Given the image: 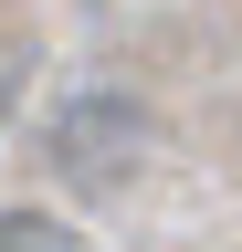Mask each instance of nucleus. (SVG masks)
Wrapping results in <instances>:
<instances>
[{"mask_svg": "<svg viewBox=\"0 0 242 252\" xmlns=\"http://www.w3.org/2000/svg\"><path fill=\"white\" fill-rule=\"evenodd\" d=\"M137 158H147V105L137 94H74L64 116H53V168H64L74 189H116V179H137Z\"/></svg>", "mask_w": 242, "mask_h": 252, "instance_id": "1", "label": "nucleus"}, {"mask_svg": "<svg viewBox=\"0 0 242 252\" xmlns=\"http://www.w3.org/2000/svg\"><path fill=\"white\" fill-rule=\"evenodd\" d=\"M0 252H84L64 210H0Z\"/></svg>", "mask_w": 242, "mask_h": 252, "instance_id": "2", "label": "nucleus"}]
</instances>
